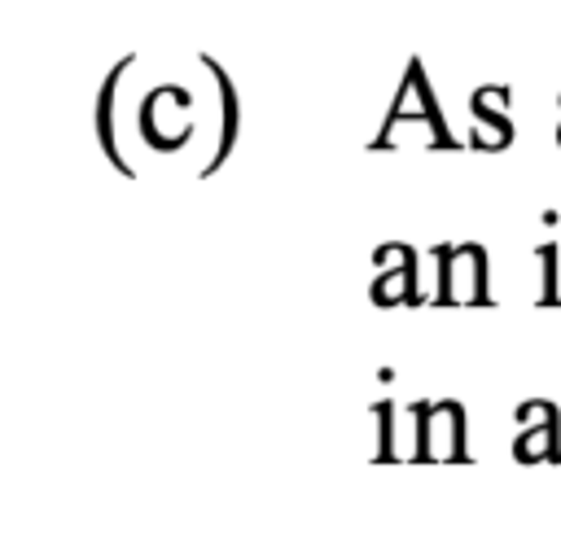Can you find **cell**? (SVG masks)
Instances as JSON below:
<instances>
[{
  "instance_id": "6da1fadb",
  "label": "cell",
  "mask_w": 561,
  "mask_h": 547,
  "mask_svg": "<svg viewBox=\"0 0 561 547\" xmlns=\"http://www.w3.org/2000/svg\"><path fill=\"white\" fill-rule=\"evenodd\" d=\"M136 123H140L145 144L171 153V149H180V144L188 140V131H193V101H188L184 88H153V92L145 96Z\"/></svg>"
},
{
  "instance_id": "7a4b0ae2",
  "label": "cell",
  "mask_w": 561,
  "mask_h": 547,
  "mask_svg": "<svg viewBox=\"0 0 561 547\" xmlns=\"http://www.w3.org/2000/svg\"><path fill=\"white\" fill-rule=\"evenodd\" d=\"M390 123H430L443 140H451L447 127H443V118H438V109H434V96H430V83H425L421 61H408V74H403V83H399V96H394L390 109H386V127H390ZM451 144H456V140H451Z\"/></svg>"
},
{
  "instance_id": "3957f363",
  "label": "cell",
  "mask_w": 561,
  "mask_h": 547,
  "mask_svg": "<svg viewBox=\"0 0 561 547\" xmlns=\"http://www.w3.org/2000/svg\"><path fill=\"white\" fill-rule=\"evenodd\" d=\"M447 306H491V298H486V249L482 245H456L451 271H447Z\"/></svg>"
},
{
  "instance_id": "277c9868",
  "label": "cell",
  "mask_w": 561,
  "mask_h": 547,
  "mask_svg": "<svg viewBox=\"0 0 561 547\" xmlns=\"http://www.w3.org/2000/svg\"><path fill=\"white\" fill-rule=\"evenodd\" d=\"M425 459H430V464L465 459V411H460V403H438V407H430Z\"/></svg>"
},
{
  "instance_id": "5b68a950",
  "label": "cell",
  "mask_w": 561,
  "mask_h": 547,
  "mask_svg": "<svg viewBox=\"0 0 561 547\" xmlns=\"http://www.w3.org/2000/svg\"><path fill=\"white\" fill-rule=\"evenodd\" d=\"M504 105V88H478L473 92V118H478V131H473V149H508L513 140V123L500 114Z\"/></svg>"
},
{
  "instance_id": "8992f818",
  "label": "cell",
  "mask_w": 561,
  "mask_h": 547,
  "mask_svg": "<svg viewBox=\"0 0 561 547\" xmlns=\"http://www.w3.org/2000/svg\"><path fill=\"white\" fill-rule=\"evenodd\" d=\"M202 66H206V74H210V79H215V88H219V144H215L210 162L202 166V175H215V171L224 166V158L232 153V144H237V88H232V79L224 74V66H219V61L202 57Z\"/></svg>"
},
{
  "instance_id": "52a82bcc",
  "label": "cell",
  "mask_w": 561,
  "mask_h": 547,
  "mask_svg": "<svg viewBox=\"0 0 561 547\" xmlns=\"http://www.w3.org/2000/svg\"><path fill=\"white\" fill-rule=\"evenodd\" d=\"M425 424H430V407H421V403L394 411L390 459H425Z\"/></svg>"
},
{
  "instance_id": "ba28073f",
  "label": "cell",
  "mask_w": 561,
  "mask_h": 547,
  "mask_svg": "<svg viewBox=\"0 0 561 547\" xmlns=\"http://www.w3.org/2000/svg\"><path fill=\"white\" fill-rule=\"evenodd\" d=\"M127 61H131V57L114 61V70L105 74V83H101V92H96V140H101L105 158H110L123 175H131V166L123 162V153H118V144H114V88H118V79H123V70H127Z\"/></svg>"
},
{
  "instance_id": "9c48e42d",
  "label": "cell",
  "mask_w": 561,
  "mask_h": 547,
  "mask_svg": "<svg viewBox=\"0 0 561 547\" xmlns=\"http://www.w3.org/2000/svg\"><path fill=\"white\" fill-rule=\"evenodd\" d=\"M456 245H434L425 254V271L416 276V306H447V271Z\"/></svg>"
},
{
  "instance_id": "30bf717a",
  "label": "cell",
  "mask_w": 561,
  "mask_h": 547,
  "mask_svg": "<svg viewBox=\"0 0 561 547\" xmlns=\"http://www.w3.org/2000/svg\"><path fill=\"white\" fill-rule=\"evenodd\" d=\"M373 302L377 306H399V302H416V258L394 267V271H381L373 280Z\"/></svg>"
},
{
  "instance_id": "8fae6325",
  "label": "cell",
  "mask_w": 561,
  "mask_h": 547,
  "mask_svg": "<svg viewBox=\"0 0 561 547\" xmlns=\"http://www.w3.org/2000/svg\"><path fill=\"white\" fill-rule=\"evenodd\" d=\"M557 424H561V420H557ZM557 424H548V429H526V433L513 442V459H517V464L557 459Z\"/></svg>"
},
{
  "instance_id": "7c38bea8",
  "label": "cell",
  "mask_w": 561,
  "mask_h": 547,
  "mask_svg": "<svg viewBox=\"0 0 561 547\" xmlns=\"http://www.w3.org/2000/svg\"><path fill=\"white\" fill-rule=\"evenodd\" d=\"M557 263H561V249L557 245H543L539 249V276H543L539 306H557Z\"/></svg>"
},
{
  "instance_id": "4fadbf2b",
  "label": "cell",
  "mask_w": 561,
  "mask_h": 547,
  "mask_svg": "<svg viewBox=\"0 0 561 547\" xmlns=\"http://www.w3.org/2000/svg\"><path fill=\"white\" fill-rule=\"evenodd\" d=\"M517 420H522V433H526V429H548V424H557L561 411H557L552 403H543V398H530V403L517 407Z\"/></svg>"
},
{
  "instance_id": "5bb4252c",
  "label": "cell",
  "mask_w": 561,
  "mask_h": 547,
  "mask_svg": "<svg viewBox=\"0 0 561 547\" xmlns=\"http://www.w3.org/2000/svg\"><path fill=\"white\" fill-rule=\"evenodd\" d=\"M377 459H390V429H394V407L377 403Z\"/></svg>"
},
{
  "instance_id": "9a60e30c",
  "label": "cell",
  "mask_w": 561,
  "mask_h": 547,
  "mask_svg": "<svg viewBox=\"0 0 561 547\" xmlns=\"http://www.w3.org/2000/svg\"><path fill=\"white\" fill-rule=\"evenodd\" d=\"M412 258H416V254H412L408 245H381V249L373 254V263L386 267V271H394V267H403V263H412Z\"/></svg>"
},
{
  "instance_id": "2e32d148",
  "label": "cell",
  "mask_w": 561,
  "mask_h": 547,
  "mask_svg": "<svg viewBox=\"0 0 561 547\" xmlns=\"http://www.w3.org/2000/svg\"><path fill=\"white\" fill-rule=\"evenodd\" d=\"M557 306H561V263H557Z\"/></svg>"
},
{
  "instance_id": "e0dca14e",
  "label": "cell",
  "mask_w": 561,
  "mask_h": 547,
  "mask_svg": "<svg viewBox=\"0 0 561 547\" xmlns=\"http://www.w3.org/2000/svg\"><path fill=\"white\" fill-rule=\"evenodd\" d=\"M557 459H561V424H557Z\"/></svg>"
},
{
  "instance_id": "ac0fdd59",
  "label": "cell",
  "mask_w": 561,
  "mask_h": 547,
  "mask_svg": "<svg viewBox=\"0 0 561 547\" xmlns=\"http://www.w3.org/2000/svg\"><path fill=\"white\" fill-rule=\"evenodd\" d=\"M557 140H561V131H557Z\"/></svg>"
}]
</instances>
